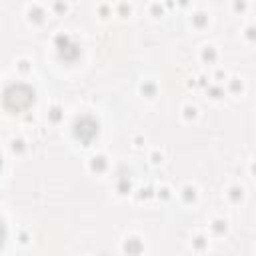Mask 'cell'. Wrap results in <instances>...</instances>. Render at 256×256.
<instances>
[{"instance_id": "cell-4", "label": "cell", "mask_w": 256, "mask_h": 256, "mask_svg": "<svg viewBox=\"0 0 256 256\" xmlns=\"http://www.w3.org/2000/svg\"><path fill=\"white\" fill-rule=\"evenodd\" d=\"M0 168H2V160H0Z\"/></svg>"}, {"instance_id": "cell-2", "label": "cell", "mask_w": 256, "mask_h": 256, "mask_svg": "<svg viewBox=\"0 0 256 256\" xmlns=\"http://www.w3.org/2000/svg\"><path fill=\"white\" fill-rule=\"evenodd\" d=\"M74 136L82 144H90L98 136V122L90 114H82L74 120Z\"/></svg>"}, {"instance_id": "cell-1", "label": "cell", "mask_w": 256, "mask_h": 256, "mask_svg": "<svg viewBox=\"0 0 256 256\" xmlns=\"http://www.w3.org/2000/svg\"><path fill=\"white\" fill-rule=\"evenodd\" d=\"M34 100H36L34 88L30 84H24V82H14V84L6 86L2 92V104L12 114L26 112L34 104Z\"/></svg>"}, {"instance_id": "cell-3", "label": "cell", "mask_w": 256, "mask_h": 256, "mask_svg": "<svg viewBox=\"0 0 256 256\" xmlns=\"http://www.w3.org/2000/svg\"><path fill=\"white\" fill-rule=\"evenodd\" d=\"M4 240H6V226H4V222H2V218H0V248H2Z\"/></svg>"}]
</instances>
